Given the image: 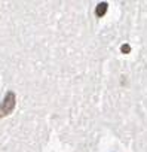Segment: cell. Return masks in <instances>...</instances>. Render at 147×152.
<instances>
[{
	"mask_svg": "<svg viewBox=\"0 0 147 152\" xmlns=\"http://www.w3.org/2000/svg\"><path fill=\"white\" fill-rule=\"evenodd\" d=\"M14 107H15V94L12 91H9L6 94L2 106H0V116H6V115L12 113Z\"/></svg>",
	"mask_w": 147,
	"mask_h": 152,
	"instance_id": "cell-1",
	"label": "cell"
},
{
	"mask_svg": "<svg viewBox=\"0 0 147 152\" xmlns=\"http://www.w3.org/2000/svg\"><path fill=\"white\" fill-rule=\"evenodd\" d=\"M107 6H109V5H107L106 2L98 3V5H97V8H95V15H97V17H103V15L107 12Z\"/></svg>",
	"mask_w": 147,
	"mask_h": 152,
	"instance_id": "cell-2",
	"label": "cell"
},
{
	"mask_svg": "<svg viewBox=\"0 0 147 152\" xmlns=\"http://www.w3.org/2000/svg\"><path fill=\"white\" fill-rule=\"evenodd\" d=\"M120 49H122V52H123V54H128V52L131 51V46H129V45H122V48H120Z\"/></svg>",
	"mask_w": 147,
	"mask_h": 152,
	"instance_id": "cell-3",
	"label": "cell"
}]
</instances>
